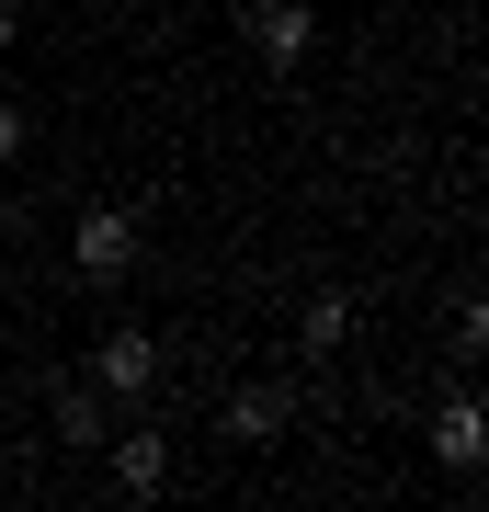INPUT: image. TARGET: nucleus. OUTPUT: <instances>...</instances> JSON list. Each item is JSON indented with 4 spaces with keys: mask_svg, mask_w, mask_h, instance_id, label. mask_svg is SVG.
<instances>
[{
    "mask_svg": "<svg viewBox=\"0 0 489 512\" xmlns=\"http://www.w3.org/2000/svg\"><path fill=\"white\" fill-rule=\"evenodd\" d=\"M239 35H251V57H262V69H308L319 12H308V0H239Z\"/></svg>",
    "mask_w": 489,
    "mask_h": 512,
    "instance_id": "f257e3e1",
    "label": "nucleus"
},
{
    "mask_svg": "<svg viewBox=\"0 0 489 512\" xmlns=\"http://www.w3.org/2000/svg\"><path fill=\"white\" fill-rule=\"evenodd\" d=\"M69 262H80L91 285H114V274L137 262V217H126V205H91V217L69 228Z\"/></svg>",
    "mask_w": 489,
    "mask_h": 512,
    "instance_id": "f03ea898",
    "label": "nucleus"
},
{
    "mask_svg": "<svg viewBox=\"0 0 489 512\" xmlns=\"http://www.w3.org/2000/svg\"><path fill=\"white\" fill-rule=\"evenodd\" d=\"M91 376H103L114 399H148V387H160V342H148V330H103V353H91Z\"/></svg>",
    "mask_w": 489,
    "mask_h": 512,
    "instance_id": "7ed1b4c3",
    "label": "nucleus"
},
{
    "mask_svg": "<svg viewBox=\"0 0 489 512\" xmlns=\"http://www.w3.org/2000/svg\"><path fill=\"white\" fill-rule=\"evenodd\" d=\"M433 456H444L455 478H478V456H489V421H478V399H444V410H433Z\"/></svg>",
    "mask_w": 489,
    "mask_h": 512,
    "instance_id": "20e7f679",
    "label": "nucleus"
},
{
    "mask_svg": "<svg viewBox=\"0 0 489 512\" xmlns=\"http://www.w3.org/2000/svg\"><path fill=\"white\" fill-rule=\"evenodd\" d=\"M217 433L228 444H273V433H285V399H273V387H239V399L217 410Z\"/></svg>",
    "mask_w": 489,
    "mask_h": 512,
    "instance_id": "39448f33",
    "label": "nucleus"
},
{
    "mask_svg": "<svg viewBox=\"0 0 489 512\" xmlns=\"http://www.w3.org/2000/svg\"><path fill=\"white\" fill-rule=\"evenodd\" d=\"M296 342H308L319 365H330V353L353 342V308H342V296H308V319H296Z\"/></svg>",
    "mask_w": 489,
    "mask_h": 512,
    "instance_id": "423d86ee",
    "label": "nucleus"
},
{
    "mask_svg": "<svg viewBox=\"0 0 489 512\" xmlns=\"http://www.w3.org/2000/svg\"><path fill=\"white\" fill-rule=\"evenodd\" d=\"M114 478H126V490H160V478H171V444L160 433H126V444H114Z\"/></svg>",
    "mask_w": 489,
    "mask_h": 512,
    "instance_id": "0eeeda50",
    "label": "nucleus"
},
{
    "mask_svg": "<svg viewBox=\"0 0 489 512\" xmlns=\"http://www.w3.org/2000/svg\"><path fill=\"white\" fill-rule=\"evenodd\" d=\"M57 444H103V399L91 387H57Z\"/></svg>",
    "mask_w": 489,
    "mask_h": 512,
    "instance_id": "6e6552de",
    "label": "nucleus"
},
{
    "mask_svg": "<svg viewBox=\"0 0 489 512\" xmlns=\"http://www.w3.org/2000/svg\"><path fill=\"white\" fill-rule=\"evenodd\" d=\"M0 160H23V114L12 103H0Z\"/></svg>",
    "mask_w": 489,
    "mask_h": 512,
    "instance_id": "1a4fd4ad",
    "label": "nucleus"
},
{
    "mask_svg": "<svg viewBox=\"0 0 489 512\" xmlns=\"http://www.w3.org/2000/svg\"><path fill=\"white\" fill-rule=\"evenodd\" d=\"M0 57H12V0H0Z\"/></svg>",
    "mask_w": 489,
    "mask_h": 512,
    "instance_id": "9d476101",
    "label": "nucleus"
}]
</instances>
